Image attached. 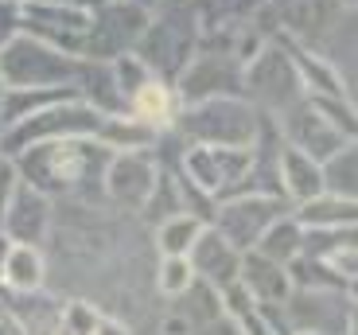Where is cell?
Segmentation results:
<instances>
[{
    "mask_svg": "<svg viewBox=\"0 0 358 335\" xmlns=\"http://www.w3.org/2000/svg\"><path fill=\"white\" fill-rule=\"evenodd\" d=\"M109 148L94 136H63V141H43V145L24 148L12 156L16 176L43 191L47 199H101V176L109 164Z\"/></svg>",
    "mask_w": 358,
    "mask_h": 335,
    "instance_id": "1",
    "label": "cell"
},
{
    "mask_svg": "<svg viewBox=\"0 0 358 335\" xmlns=\"http://www.w3.org/2000/svg\"><path fill=\"white\" fill-rule=\"evenodd\" d=\"M199 36H203V20L191 0H160L156 8H148V24L133 55L156 78L176 82L179 71L191 63V55L199 51Z\"/></svg>",
    "mask_w": 358,
    "mask_h": 335,
    "instance_id": "2",
    "label": "cell"
},
{
    "mask_svg": "<svg viewBox=\"0 0 358 335\" xmlns=\"http://www.w3.org/2000/svg\"><path fill=\"white\" fill-rule=\"evenodd\" d=\"M261 113L245 98H206L195 106H179L176 133L179 145H234L250 148L257 141Z\"/></svg>",
    "mask_w": 358,
    "mask_h": 335,
    "instance_id": "3",
    "label": "cell"
},
{
    "mask_svg": "<svg viewBox=\"0 0 358 335\" xmlns=\"http://www.w3.org/2000/svg\"><path fill=\"white\" fill-rule=\"evenodd\" d=\"M78 59L43 39L20 31L8 47H0V86L4 90H59L74 86Z\"/></svg>",
    "mask_w": 358,
    "mask_h": 335,
    "instance_id": "4",
    "label": "cell"
},
{
    "mask_svg": "<svg viewBox=\"0 0 358 335\" xmlns=\"http://www.w3.org/2000/svg\"><path fill=\"white\" fill-rule=\"evenodd\" d=\"M106 117L109 113L90 109L86 101L63 98V101H55V106L39 109V113H31V117H24V121L4 129V136H0V156L12 160V156H20L24 148L43 145V141H63V136H94V141H98Z\"/></svg>",
    "mask_w": 358,
    "mask_h": 335,
    "instance_id": "5",
    "label": "cell"
},
{
    "mask_svg": "<svg viewBox=\"0 0 358 335\" xmlns=\"http://www.w3.org/2000/svg\"><path fill=\"white\" fill-rule=\"evenodd\" d=\"M242 98L265 117H280L296 101H304V86L292 71V59L280 51L277 39H268L242 66Z\"/></svg>",
    "mask_w": 358,
    "mask_h": 335,
    "instance_id": "6",
    "label": "cell"
},
{
    "mask_svg": "<svg viewBox=\"0 0 358 335\" xmlns=\"http://www.w3.org/2000/svg\"><path fill=\"white\" fill-rule=\"evenodd\" d=\"M250 164H253V145L250 148H234V145H183L179 148V176L195 191H203L215 207L242 187Z\"/></svg>",
    "mask_w": 358,
    "mask_h": 335,
    "instance_id": "7",
    "label": "cell"
},
{
    "mask_svg": "<svg viewBox=\"0 0 358 335\" xmlns=\"http://www.w3.org/2000/svg\"><path fill=\"white\" fill-rule=\"evenodd\" d=\"M148 24V8L129 4V0H106L90 12L86 24V43H82L78 59H94V63H113L121 55H133Z\"/></svg>",
    "mask_w": 358,
    "mask_h": 335,
    "instance_id": "8",
    "label": "cell"
},
{
    "mask_svg": "<svg viewBox=\"0 0 358 335\" xmlns=\"http://www.w3.org/2000/svg\"><path fill=\"white\" fill-rule=\"evenodd\" d=\"M160 156L156 148H133V152H113L106 164V176H101V199L113 203L117 211L136 215L144 211L148 195L156 191L160 180Z\"/></svg>",
    "mask_w": 358,
    "mask_h": 335,
    "instance_id": "9",
    "label": "cell"
},
{
    "mask_svg": "<svg viewBox=\"0 0 358 335\" xmlns=\"http://www.w3.org/2000/svg\"><path fill=\"white\" fill-rule=\"evenodd\" d=\"M171 86L179 106H195L206 98H242V63L226 51L199 47Z\"/></svg>",
    "mask_w": 358,
    "mask_h": 335,
    "instance_id": "10",
    "label": "cell"
},
{
    "mask_svg": "<svg viewBox=\"0 0 358 335\" xmlns=\"http://www.w3.org/2000/svg\"><path fill=\"white\" fill-rule=\"evenodd\" d=\"M288 211L292 207H288L285 199H273V195H230V199H222L215 207V215H210L206 227H215L234 250L250 254L253 245H257V238L265 234L280 215H288Z\"/></svg>",
    "mask_w": 358,
    "mask_h": 335,
    "instance_id": "11",
    "label": "cell"
},
{
    "mask_svg": "<svg viewBox=\"0 0 358 335\" xmlns=\"http://www.w3.org/2000/svg\"><path fill=\"white\" fill-rule=\"evenodd\" d=\"M55 227V199H47L43 191L24 183L16 176L8 191V203L0 211V234L12 245H43Z\"/></svg>",
    "mask_w": 358,
    "mask_h": 335,
    "instance_id": "12",
    "label": "cell"
},
{
    "mask_svg": "<svg viewBox=\"0 0 358 335\" xmlns=\"http://www.w3.org/2000/svg\"><path fill=\"white\" fill-rule=\"evenodd\" d=\"M86 24H90V12L51 4V0H20V31L59 47L74 59L82 55V43H86Z\"/></svg>",
    "mask_w": 358,
    "mask_h": 335,
    "instance_id": "13",
    "label": "cell"
},
{
    "mask_svg": "<svg viewBox=\"0 0 358 335\" xmlns=\"http://www.w3.org/2000/svg\"><path fill=\"white\" fill-rule=\"evenodd\" d=\"M273 125H277L280 141H285L288 148H296V152L312 156L315 164H323L331 152H339L343 145H350L347 136L339 133V129L331 125V121L323 117L320 109L312 106V101H296L288 113H280V117H273Z\"/></svg>",
    "mask_w": 358,
    "mask_h": 335,
    "instance_id": "14",
    "label": "cell"
},
{
    "mask_svg": "<svg viewBox=\"0 0 358 335\" xmlns=\"http://www.w3.org/2000/svg\"><path fill=\"white\" fill-rule=\"evenodd\" d=\"M268 8L277 20V39H292L304 47H320L347 12L339 0H268Z\"/></svg>",
    "mask_w": 358,
    "mask_h": 335,
    "instance_id": "15",
    "label": "cell"
},
{
    "mask_svg": "<svg viewBox=\"0 0 358 335\" xmlns=\"http://www.w3.org/2000/svg\"><path fill=\"white\" fill-rule=\"evenodd\" d=\"M280 51L292 59V71L304 86V98H350V82L339 74L335 59L320 51V47H304L292 39H277Z\"/></svg>",
    "mask_w": 358,
    "mask_h": 335,
    "instance_id": "16",
    "label": "cell"
},
{
    "mask_svg": "<svg viewBox=\"0 0 358 335\" xmlns=\"http://www.w3.org/2000/svg\"><path fill=\"white\" fill-rule=\"evenodd\" d=\"M187 265L199 281H206L210 289H230L238 281V269H242V250H234L215 227H203V234L195 238V245L187 250Z\"/></svg>",
    "mask_w": 358,
    "mask_h": 335,
    "instance_id": "17",
    "label": "cell"
},
{
    "mask_svg": "<svg viewBox=\"0 0 358 335\" xmlns=\"http://www.w3.org/2000/svg\"><path fill=\"white\" fill-rule=\"evenodd\" d=\"M125 113L136 117L144 129L152 133H168L176 125V113H179V98H176V86L164 78H148L133 98L125 101Z\"/></svg>",
    "mask_w": 358,
    "mask_h": 335,
    "instance_id": "18",
    "label": "cell"
},
{
    "mask_svg": "<svg viewBox=\"0 0 358 335\" xmlns=\"http://www.w3.org/2000/svg\"><path fill=\"white\" fill-rule=\"evenodd\" d=\"M277 183H280V195H285L288 207H296V203H304V199H315V195L323 191L320 164L280 141V148H277Z\"/></svg>",
    "mask_w": 358,
    "mask_h": 335,
    "instance_id": "19",
    "label": "cell"
},
{
    "mask_svg": "<svg viewBox=\"0 0 358 335\" xmlns=\"http://www.w3.org/2000/svg\"><path fill=\"white\" fill-rule=\"evenodd\" d=\"M238 285L250 292L257 304H285L292 297V281H288L285 265L265 262L261 254H242V269H238Z\"/></svg>",
    "mask_w": 358,
    "mask_h": 335,
    "instance_id": "20",
    "label": "cell"
},
{
    "mask_svg": "<svg viewBox=\"0 0 358 335\" xmlns=\"http://www.w3.org/2000/svg\"><path fill=\"white\" fill-rule=\"evenodd\" d=\"M74 98L86 101L98 113H125V98L117 90L109 63H94V59H78L74 71Z\"/></svg>",
    "mask_w": 358,
    "mask_h": 335,
    "instance_id": "21",
    "label": "cell"
},
{
    "mask_svg": "<svg viewBox=\"0 0 358 335\" xmlns=\"http://www.w3.org/2000/svg\"><path fill=\"white\" fill-rule=\"evenodd\" d=\"M292 218L300 230H335V227H355L358 222V199H339L320 191L315 199H304L292 207Z\"/></svg>",
    "mask_w": 358,
    "mask_h": 335,
    "instance_id": "22",
    "label": "cell"
},
{
    "mask_svg": "<svg viewBox=\"0 0 358 335\" xmlns=\"http://www.w3.org/2000/svg\"><path fill=\"white\" fill-rule=\"evenodd\" d=\"M47 285V257L39 245H8L4 269H0V289L8 292H43Z\"/></svg>",
    "mask_w": 358,
    "mask_h": 335,
    "instance_id": "23",
    "label": "cell"
},
{
    "mask_svg": "<svg viewBox=\"0 0 358 335\" xmlns=\"http://www.w3.org/2000/svg\"><path fill=\"white\" fill-rule=\"evenodd\" d=\"M300 245H304V230L296 227L292 211H288V215H280L277 222L257 238L253 254H261L265 262H273V265H292L296 257H300Z\"/></svg>",
    "mask_w": 358,
    "mask_h": 335,
    "instance_id": "24",
    "label": "cell"
},
{
    "mask_svg": "<svg viewBox=\"0 0 358 335\" xmlns=\"http://www.w3.org/2000/svg\"><path fill=\"white\" fill-rule=\"evenodd\" d=\"M320 176H323V191H327V195L358 199V148H355V141L327 156V160L320 164Z\"/></svg>",
    "mask_w": 358,
    "mask_h": 335,
    "instance_id": "25",
    "label": "cell"
},
{
    "mask_svg": "<svg viewBox=\"0 0 358 335\" xmlns=\"http://www.w3.org/2000/svg\"><path fill=\"white\" fill-rule=\"evenodd\" d=\"M203 218L195 215H171L164 222H156V245H160V257H187V250L195 245V238L203 234Z\"/></svg>",
    "mask_w": 358,
    "mask_h": 335,
    "instance_id": "26",
    "label": "cell"
},
{
    "mask_svg": "<svg viewBox=\"0 0 358 335\" xmlns=\"http://www.w3.org/2000/svg\"><path fill=\"white\" fill-rule=\"evenodd\" d=\"M176 312L187 320L191 327H203V324H210V320L222 316V292L210 289L206 281H199V277H195L191 289L176 297Z\"/></svg>",
    "mask_w": 358,
    "mask_h": 335,
    "instance_id": "27",
    "label": "cell"
},
{
    "mask_svg": "<svg viewBox=\"0 0 358 335\" xmlns=\"http://www.w3.org/2000/svg\"><path fill=\"white\" fill-rule=\"evenodd\" d=\"M343 245H358L355 242V227H335V230H304V245L300 254L304 257H315V262H327L335 250Z\"/></svg>",
    "mask_w": 358,
    "mask_h": 335,
    "instance_id": "28",
    "label": "cell"
},
{
    "mask_svg": "<svg viewBox=\"0 0 358 335\" xmlns=\"http://www.w3.org/2000/svg\"><path fill=\"white\" fill-rule=\"evenodd\" d=\"M195 273H191L187 257H160V269H156V289L164 292L168 300H176L179 292H187Z\"/></svg>",
    "mask_w": 358,
    "mask_h": 335,
    "instance_id": "29",
    "label": "cell"
},
{
    "mask_svg": "<svg viewBox=\"0 0 358 335\" xmlns=\"http://www.w3.org/2000/svg\"><path fill=\"white\" fill-rule=\"evenodd\" d=\"M101 312L90 300H71L59 308V335H94Z\"/></svg>",
    "mask_w": 358,
    "mask_h": 335,
    "instance_id": "30",
    "label": "cell"
},
{
    "mask_svg": "<svg viewBox=\"0 0 358 335\" xmlns=\"http://www.w3.org/2000/svg\"><path fill=\"white\" fill-rule=\"evenodd\" d=\"M109 71H113V82H117V90H121V98H125V101L133 98V94L141 90L148 78H156V74L148 71L136 55H121V59H113V63H109Z\"/></svg>",
    "mask_w": 358,
    "mask_h": 335,
    "instance_id": "31",
    "label": "cell"
},
{
    "mask_svg": "<svg viewBox=\"0 0 358 335\" xmlns=\"http://www.w3.org/2000/svg\"><path fill=\"white\" fill-rule=\"evenodd\" d=\"M20 36V0H0V47Z\"/></svg>",
    "mask_w": 358,
    "mask_h": 335,
    "instance_id": "32",
    "label": "cell"
},
{
    "mask_svg": "<svg viewBox=\"0 0 358 335\" xmlns=\"http://www.w3.org/2000/svg\"><path fill=\"white\" fill-rule=\"evenodd\" d=\"M12 183H16V164H12L8 156H0V211H4V203H8Z\"/></svg>",
    "mask_w": 358,
    "mask_h": 335,
    "instance_id": "33",
    "label": "cell"
},
{
    "mask_svg": "<svg viewBox=\"0 0 358 335\" xmlns=\"http://www.w3.org/2000/svg\"><path fill=\"white\" fill-rule=\"evenodd\" d=\"M195 335H242L238 327H234V320L226 316H218V320H210V324H203V327H195Z\"/></svg>",
    "mask_w": 358,
    "mask_h": 335,
    "instance_id": "34",
    "label": "cell"
},
{
    "mask_svg": "<svg viewBox=\"0 0 358 335\" xmlns=\"http://www.w3.org/2000/svg\"><path fill=\"white\" fill-rule=\"evenodd\" d=\"M94 335H129V327L121 324V320H109V316H101V320H98V327H94Z\"/></svg>",
    "mask_w": 358,
    "mask_h": 335,
    "instance_id": "35",
    "label": "cell"
},
{
    "mask_svg": "<svg viewBox=\"0 0 358 335\" xmlns=\"http://www.w3.org/2000/svg\"><path fill=\"white\" fill-rule=\"evenodd\" d=\"M51 4H66V8H78V12H94L98 4H106V0H51Z\"/></svg>",
    "mask_w": 358,
    "mask_h": 335,
    "instance_id": "36",
    "label": "cell"
},
{
    "mask_svg": "<svg viewBox=\"0 0 358 335\" xmlns=\"http://www.w3.org/2000/svg\"><path fill=\"white\" fill-rule=\"evenodd\" d=\"M0 335H24V332H20V324L8 316V312H0Z\"/></svg>",
    "mask_w": 358,
    "mask_h": 335,
    "instance_id": "37",
    "label": "cell"
},
{
    "mask_svg": "<svg viewBox=\"0 0 358 335\" xmlns=\"http://www.w3.org/2000/svg\"><path fill=\"white\" fill-rule=\"evenodd\" d=\"M8 245H12V242H8L4 234H0V269H4V257H8Z\"/></svg>",
    "mask_w": 358,
    "mask_h": 335,
    "instance_id": "38",
    "label": "cell"
},
{
    "mask_svg": "<svg viewBox=\"0 0 358 335\" xmlns=\"http://www.w3.org/2000/svg\"><path fill=\"white\" fill-rule=\"evenodd\" d=\"M129 4H141V8H156L160 0H129Z\"/></svg>",
    "mask_w": 358,
    "mask_h": 335,
    "instance_id": "39",
    "label": "cell"
},
{
    "mask_svg": "<svg viewBox=\"0 0 358 335\" xmlns=\"http://www.w3.org/2000/svg\"><path fill=\"white\" fill-rule=\"evenodd\" d=\"M339 4H343V8H347V12H350V8H355V4H358V0H339Z\"/></svg>",
    "mask_w": 358,
    "mask_h": 335,
    "instance_id": "40",
    "label": "cell"
},
{
    "mask_svg": "<svg viewBox=\"0 0 358 335\" xmlns=\"http://www.w3.org/2000/svg\"><path fill=\"white\" fill-rule=\"evenodd\" d=\"M288 335H315V332H288Z\"/></svg>",
    "mask_w": 358,
    "mask_h": 335,
    "instance_id": "41",
    "label": "cell"
}]
</instances>
